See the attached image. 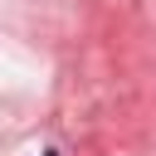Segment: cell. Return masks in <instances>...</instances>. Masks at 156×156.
I'll return each instance as SVG.
<instances>
[{"instance_id": "6da1fadb", "label": "cell", "mask_w": 156, "mask_h": 156, "mask_svg": "<svg viewBox=\"0 0 156 156\" xmlns=\"http://www.w3.org/2000/svg\"><path fill=\"white\" fill-rule=\"evenodd\" d=\"M44 156H58V151H44Z\"/></svg>"}]
</instances>
